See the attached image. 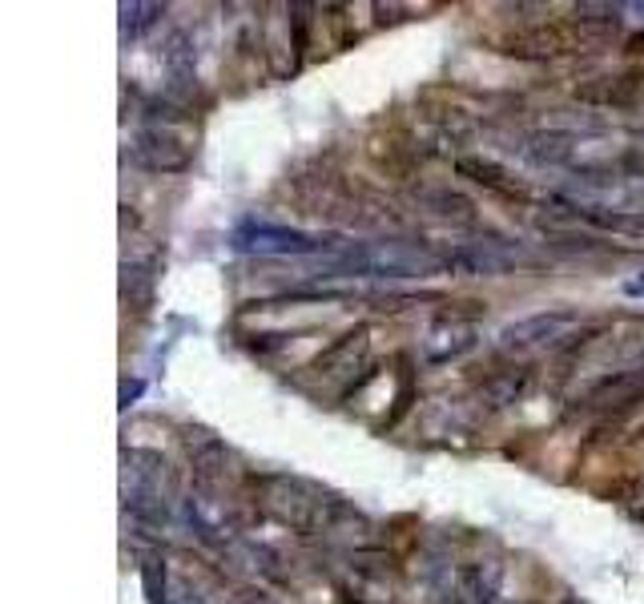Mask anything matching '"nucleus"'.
I'll return each mask as SVG.
<instances>
[{"mask_svg": "<svg viewBox=\"0 0 644 604\" xmlns=\"http://www.w3.org/2000/svg\"><path fill=\"white\" fill-rule=\"evenodd\" d=\"M628 53H644V37L636 32V37H628Z\"/></svg>", "mask_w": 644, "mask_h": 604, "instance_id": "393cba45", "label": "nucleus"}, {"mask_svg": "<svg viewBox=\"0 0 644 604\" xmlns=\"http://www.w3.org/2000/svg\"><path fill=\"white\" fill-rule=\"evenodd\" d=\"M644 89V69H624L613 77H592L584 86H576V97L584 106H604V109H628Z\"/></svg>", "mask_w": 644, "mask_h": 604, "instance_id": "20e7f679", "label": "nucleus"}, {"mask_svg": "<svg viewBox=\"0 0 644 604\" xmlns=\"http://www.w3.org/2000/svg\"><path fill=\"white\" fill-rule=\"evenodd\" d=\"M226 464H230V452H226L218 439H206V444L194 452V479L201 488H218L226 479Z\"/></svg>", "mask_w": 644, "mask_h": 604, "instance_id": "9b49d317", "label": "nucleus"}, {"mask_svg": "<svg viewBox=\"0 0 644 604\" xmlns=\"http://www.w3.org/2000/svg\"><path fill=\"white\" fill-rule=\"evenodd\" d=\"M444 266L464 270V275H504L507 258L492 255V250H484V246H459V250H447Z\"/></svg>", "mask_w": 644, "mask_h": 604, "instance_id": "9d476101", "label": "nucleus"}, {"mask_svg": "<svg viewBox=\"0 0 644 604\" xmlns=\"http://www.w3.org/2000/svg\"><path fill=\"white\" fill-rule=\"evenodd\" d=\"M141 588H146V601L149 604H169V573H166V561L161 556H146L141 561Z\"/></svg>", "mask_w": 644, "mask_h": 604, "instance_id": "f3484780", "label": "nucleus"}, {"mask_svg": "<svg viewBox=\"0 0 644 604\" xmlns=\"http://www.w3.org/2000/svg\"><path fill=\"white\" fill-rule=\"evenodd\" d=\"M166 4H121V17H126V37H141L149 24L158 21Z\"/></svg>", "mask_w": 644, "mask_h": 604, "instance_id": "6ab92c4d", "label": "nucleus"}, {"mask_svg": "<svg viewBox=\"0 0 644 604\" xmlns=\"http://www.w3.org/2000/svg\"><path fill=\"white\" fill-rule=\"evenodd\" d=\"M472 347H476V330H472V327H464V330L439 327V330H432V339L423 343V359L432 363V367H444V363L467 355Z\"/></svg>", "mask_w": 644, "mask_h": 604, "instance_id": "0eeeda50", "label": "nucleus"}, {"mask_svg": "<svg viewBox=\"0 0 644 604\" xmlns=\"http://www.w3.org/2000/svg\"><path fill=\"white\" fill-rule=\"evenodd\" d=\"M367 347V327H355L350 335H343V339H335L327 350H318L315 363H310V372L318 375H330L338 367V363H347L350 355H359V350Z\"/></svg>", "mask_w": 644, "mask_h": 604, "instance_id": "2eb2a0df", "label": "nucleus"}, {"mask_svg": "<svg viewBox=\"0 0 644 604\" xmlns=\"http://www.w3.org/2000/svg\"><path fill=\"white\" fill-rule=\"evenodd\" d=\"M290 37H295V69L310 49V4H290Z\"/></svg>", "mask_w": 644, "mask_h": 604, "instance_id": "a211bd4d", "label": "nucleus"}, {"mask_svg": "<svg viewBox=\"0 0 644 604\" xmlns=\"http://www.w3.org/2000/svg\"><path fill=\"white\" fill-rule=\"evenodd\" d=\"M636 519H644V499H641V508H636Z\"/></svg>", "mask_w": 644, "mask_h": 604, "instance_id": "a878e982", "label": "nucleus"}, {"mask_svg": "<svg viewBox=\"0 0 644 604\" xmlns=\"http://www.w3.org/2000/svg\"><path fill=\"white\" fill-rule=\"evenodd\" d=\"M641 399H644V367H636V372H616V375H604L601 383H592V392L584 395V407L624 415Z\"/></svg>", "mask_w": 644, "mask_h": 604, "instance_id": "7ed1b4c3", "label": "nucleus"}, {"mask_svg": "<svg viewBox=\"0 0 644 604\" xmlns=\"http://www.w3.org/2000/svg\"><path fill=\"white\" fill-rule=\"evenodd\" d=\"M133 158H138V166H146L153 174H178L190 166V149L181 146L174 133H166V129H146V133H138Z\"/></svg>", "mask_w": 644, "mask_h": 604, "instance_id": "39448f33", "label": "nucleus"}, {"mask_svg": "<svg viewBox=\"0 0 644 604\" xmlns=\"http://www.w3.org/2000/svg\"><path fill=\"white\" fill-rule=\"evenodd\" d=\"M455 174L467 181H476L484 190H496V194H519L512 190V181H507V170L499 161L492 158H476V154H464V158H455Z\"/></svg>", "mask_w": 644, "mask_h": 604, "instance_id": "6e6552de", "label": "nucleus"}, {"mask_svg": "<svg viewBox=\"0 0 644 604\" xmlns=\"http://www.w3.org/2000/svg\"><path fill=\"white\" fill-rule=\"evenodd\" d=\"M343 604H363V601H355V596H347V601H343Z\"/></svg>", "mask_w": 644, "mask_h": 604, "instance_id": "bb28decb", "label": "nucleus"}, {"mask_svg": "<svg viewBox=\"0 0 644 604\" xmlns=\"http://www.w3.org/2000/svg\"><path fill=\"white\" fill-rule=\"evenodd\" d=\"M375 375H379V372H375V367H367V372H363L359 379H350L347 387H343V399H350V395H355V392H363V387H367V383L375 379Z\"/></svg>", "mask_w": 644, "mask_h": 604, "instance_id": "5701e85b", "label": "nucleus"}, {"mask_svg": "<svg viewBox=\"0 0 644 604\" xmlns=\"http://www.w3.org/2000/svg\"><path fill=\"white\" fill-rule=\"evenodd\" d=\"M572 323V310H552V315H532V318H519V323H507L499 330V343L507 350L512 347H536L544 339H556L564 327Z\"/></svg>", "mask_w": 644, "mask_h": 604, "instance_id": "423d86ee", "label": "nucleus"}, {"mask_svg": "<svg viewBox=\"0 0 644 604\" xmlns=\"http://www.w3.org/2000/svg\"><path fill=\"white\" fill-rule=\"evenodd\" d=\"M141 395H146V383H141V379H126V383H121V407L138 403Z\"/></svg>", "mask_w": 644, "mask_h": 604, "instance_id": "4be33fe9", "label": "nucleus"}, {"mask_svg": "<svg viewBox=\"0 0 644 604\" xmlns=\"http://www.w3.org/2000/svg\"><path fill=\"white\" fill-rule=\"evenodd\" d=\"M624 295H628V298H641V295H644V278H636V283H628V287H624Z\"/></svg>", "mask_w": 644, "mask_h": 604, "instance_id": "b1692460", "label": "nucleus"}, {"mask_svg": "<svg viewBox=\"0 0 644 604\" xmlns=\"http://www.w3.org/2000/svg\"><path fill=\"white\" fill-rule=\"evenodd\" d=\"M295 339V335H283V330H266V335H250V339H246V347L250 350H278V347H286V343Z\"/></svg>", "mask_w": 644, "mask_h": 604, "instance_id": "412c9836", "label": "nucleus"}, {"mask_svg": "<svg viewBox=\"0 0 644 604\" xmlns=\"http://www.w3.org/2000/svg\"><path fill=\"white\" fill-rule=\"evenodd\" d=\"M335 238H318V234L290 230V226H270V222H242L230 234V250L238 255H318L330 250Z\"/></svg>", "mask_w": 644, "mask_h": 604, "instance_id": "f03ea898", "label": "nucleus"}, {"mask_svg": "<svg viewBox=\"0 0 644 604\" xmlns=\"http://www.w3.org/2000/svg\"><path fill=\"white\" fill-rule=\"evenodd\" d=\"M528 383H532V367H512V372L504 375H492L479 395H484L492 407H507V403H516L519 395L528 392Z\"/></svg>", "mask_w": 644, "mask_h": 604, "instance_id": "f8f14e48", "label": "nucleus"}, {"mask_svg": "<svg viewBox=\"0 0 644 604\" xmlns=\"http://www.w3.org/2000/svg\"><path fill=\"white\" fill-rule=\"evenodd\" d=\"M596 335H601V327H584V330H576V335H568V343H556V355H561V359H572V355L588 347V343L596 339Z\"/></svg>", "mask_w": 644, "mask_h": 604, "instance_id": "aec40b11", "label": "nucleus"}, {"mask_svg": "<svg viewBox=\"0 0 644 604\" xmlns=\"http://www.w3.org/2000/svg\"><path fill=\"white\" fill-rule=\"evenodd\" d=\"M572 149H576V138L552 129V133H532L528 146H524V158H528L532 166H564V161L572 158Z\"/></svg>", "mask_w": 644, "mask_h": 604, "instance_id": "1a4fd4ad", "label": "nucleus"}, {"mask_svg": "<svg viewBox=\"0 0 644 604\" xmlns=\"http://www.w3.org/2000/svg\"><path fill=\"white\" fill-rule=\"evenodd\" d=\"M423 206L432 214H439V218H447V222H476V206H472V198H464L459 190H427L423 194Z\"/></svg>", "mask_w": 644, "mask_h": 604, "instance_id": "4468645a", "label": "nucleus"}, {"mask_svg": "<svg viewBox=\"0 0 644 604\" xmlns=\"http://www.w3.org/2000/svg\"><path fill=\"white\" fill-rule=\"evenodd\" d=\"M126 508L133 512L138 519H146V524H169L166 504H161V496L153 488H129L126 492Z\"/></svg>", "mask_w": 644, "mask_h": 604, "instance_id": "dca6fc26", "label": "nucleus"}, {"mask_svg": "<svg viewBox=\"0 0 644 604\" xmlns=\"http://www.w3.org/2000/svg\"><path fill=\"white\" fill-rule=\"evenodd\" d=\"M499 53L507 57H524V61H544V57L561 53V37L556 32H519V37H512V41H504V49Z\"/></svg>", "mask_w": 644, "mask_h": 604, "instance_id": "ddd939ff", "label": "nucleus"}, {"mask_svg": "<svg viewBox=\"0 0 644 604\" xmlns=\"http://www.w3.org/2000/svg\"><path fill=\"white\" fill-rule=\"evenodd\" d=\"M266 512H270L278 524H286V528L318 532V528H327L330 516L343 512V504L323 496V492H315L310 484H303V479L275 476L270 479V492H266Z\"/></svg>", "mask_w": 644, "mask_h": 604, "instance_id": "f257e3e1", "label": "nucleus"}]
</instances>
